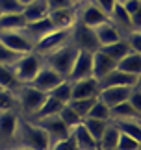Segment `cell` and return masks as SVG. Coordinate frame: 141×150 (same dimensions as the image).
Wrapping results in <instances>:
<instances>
[{
  "mask_svg": "<svg viewBox=\"0 0 141 150\" xmlns=\"http://www.w3.org/2000/svg\"><path fill=\"white\" fill-rule=\"evenodd\" d=\"M11 146H22L30 150H48L50 141H48V135L45 134V130L37 122L19 115L15 134H13V139H11Z\"/></svg>",
  "mask_w": 141,
  "mask_h": 150,
  "instance_id": "obj_1",
  "label": "cell"
},
{
  "mask_svg": "<svg viewBox=\"0 0 141 150\" xmlns=\"http://www.w3.org/2000/svg\"><path fill=\"white\" fill-rule=\"evenodd\" d=\"M13 98H15V109L21 117H32L35 109L41 106V102L45 100L46 93L37 87H33L32 83H17L13 89Z\"/></svg>",
  "mask_w": 141,
  "mask_h": 150,
  "instance_id": "obj_2",
  "label": "cell"
},
{
  "mask_svg": "<svg viewBox=\"0 0 141 150\" xmlns=\"http://www.w3.org/2000/svg\"><path fill=\"white\" fill-rule=\"evenodd\" d=\"M76 52H78V48H76L70 41H65L61 47H58V48L43 54V63L52 67L54 71H58L63 78H65L70 65H73V61H74Z\"/></svg>",
  "mask_w": 141,
  "mask_h": 150,
  "instance_id": "obj_3",
  "label": "cell"
},
{
  "mask_svg": "<svg viewBox=\"0 0 141 150\" xmlns=\"http://www.w3.org/2000/svg\"><path fill=\"white\" fill-rule=\"evenodd\" d=\"M41 67H43V56L37 54V52H33V50L28 52V54H22L19 59L11 65L19 83H30Z\"/></svg>",
  "mask_w": 141,
  "mask_h": 150,
  "instance_id": "obj_4",
  "label": "cell"
},
{
  "mask_svg": "<svg viewBox=\"0 0 141 150\" xmlns=\"http://www.w3.org/2000/svg\"><path fill=\"white\" fill-rule=\"evenodd\" d=\"M69 41L73 43L78 50H85V52L98 50V43H97V37H95L93 28L82 24L80 21H76L74 24L69 28Z\"/></svg>",
  "mask_w": 141,
  "mask_h": 150,
  "instance_id": "obj_5",
  "label": "cell"
},
{
  "mask_svg": "<svg viewBox=\"0 0 141 150\" xmlns=\"http://www.w3.org/2000/svg\"><path fill=\"white\" fill-rule=\"evenodd\" d=\"M0 43L11 48L17 54H28L33 50V39L22 30H6L0 32Z\"/></svg>",
  "mask_w": 141,
  "mask_h": 150,
  "instance_id": "obj_6",
  "label": "cell"
},
{
  "mask_svg": "<svg viewBox=\"0 0 141 150\" xmlns=\"http://www.w3.org/2000/svg\"><path fill=\"white\" fill-rule=\"evenodd\" d=\"M87 76H93V52L78 50L65 78L70 80V82H74V80L87 78Z\"/></svg>",
  "mask_w": 141,
  "mask_h": 150,
  "instance_id": "obj_7",
  "label": "cell"
},
{
  "mask_svg": "<svg viewBox=\"0 0 141 150\" xmlns=\"http://www.w3.org/2000/svg\"><path fill=\"white\" fill-rule=\"evenodd\" d=\"M33 122H37L41 128L45 130V134L48 135L50 145H52V143L61 141V139H65V137H69V132L70 130L67 128V124L63 122L58 115H50V117H43V119H35Z\"/></svg>",
  "mask_w": 141,
  "mask_h": 150,
  "instance_id": "obj_8",
  "label": "cell"
},
{
  "mask_svg": "<svg viewBox=\"0 0 141 150\" xmlns=\"http://www.w3.org/2000/svg\"><path fill=\"white\" fill-rule=\"evenodd\" d=\"M108 19V15L93 2V0H85L84 4L76 6V21H80L82 24L95 28L97 24H100Z\"/></svg>",
  "mask_w": 141,
  "mask_h": 150,
  "instance_id": "obj_9",
  "label": "cell"
},
{
  "mask_svg": "<svg viewBox=\"0 0 141 150\" xmlns=\"http://www.w3.org/2000/svg\"><path fill=\"white\" fill-rule=\"evenodd\" d=\"M65 41H69V30H52L48 33H45L43 37H39L33 43V52L37 54H46V52L54 50L58 47H61Z\"/></svg>",
  "mask_w": 141,
  "mask_h": 150,
  "instance_id": "obj_10",
  "label": "cell"
},
{
  "mask_svg": "<svg viewBox=\"0 0 141 150\" xmlns=\"http://www.w3.org/2000/svg\"><path fill=\"white\" fill-rule=\"evenodd\" d=\"M17 120H19L17 109H4V111H0V143H2L4 150L11 146Z\"/></svg>",
  "mask_w": 141,
  "mask_h": 150,
  "instance_id": "obj_11",
  "label": "cell"
},
{
  "mask_svg": "<svg viewBox=\"0 0 141 150\" xmlns=\"http://www.w3.org/2000/svg\"><path fill=\"white\" fill-rule=\"evenodd\" d=\"M61 80H63V76H61L60 72L54 71L52 67H48V65H45V63H43V67L37 71V74L33 76V80H32L30 83L33 85V87L45 91V93H48L52 87H56V85L61 82Z\"/></svg>",
  "mask_w": 141,
  "mask_h": 150,
  "instance_id": "obj_12",
  "label": "cell"
},
{
  "mask_svg": "<svg viewBox=\"0 0 141 150\" xmlns=\"http://www.w3.org/2000/svg\"><path fill=\"white\" fill-rule=\"evenodd\" d=\"M139 82V76H134V74H128V72H122L119 69H113L106 74L104 78L98 80L100 83V89L102 87H130V85L137 83Z\"/></svg>",
  "mask_w": 141,
  "mask_h": 150,
  "instance_id": "obj_13",
  "label": "cell"
},
{
  "mask_svg": "<svg viewBox=\"0 0 141 150\" xmlns=\"http://www.w3.org/2000/svg\"><path fill=\"white\" fill-rule=\"evenodd\" d=\"M93 32H95L98 48H100V47H106V45H111V43L119 41V39H122V33L119 32V28H117L110 19H106L104 22L97 24L95 28H93Z\"/></svg>",
  "mask_w": 141,
  "mask_h": 150,
  "instance_id": "obj_14",
  "label": "cell"
},
{
  "mask_svg": "<svg viewBox=\"0 0 141 150\" xmlns=\"http://www.w3.org/2000/svg\"><path fill=\"white\" fill-rule=\"evenodd\" d=\"M48 19L52 22V26L56 30H69L70 26L76 22V8H58L48 11Z\"/></svg>",
  "mask_w": 141,
  "mask_h": 150,
  "instance_id": "obj_15",
  "label": "cell"
},
{
  "mask_svg": "<svg viewBox=\"0 0 141 150\" xmlns=\"http://www.w3.org/2000/svg\"><path fill=\"white\" fill-rule=\"evenodd\" d=\"M100 91V83L95 76L80 78L73 82V98H91L97 96Z\"/></svg>",
  "mask_w": 141,
  "mask_h": 150,
  "instance_id": "obj_16",
  "label": "cell"
},
{
  "mask_svg": "<svg viewBox=\"0 0 141 150\" xmlns=\"http://www.w3.org/2000/svg\"><path fill=\"white\" fill-rule=\"evenodd\" d=\"M115 67H117V61L111 59L110 56H106L100 48L93 52V76H95L97 80L104 78L106 74H108L110 71H113Z\"/></svg>",
  "mask_w": 141,
  "mask_h": 150,
  "instance_id": "obj_17",
  "label": "cell"
},
{
  "mask_svg": "<svg viewBox=\"0 0 141 150\" xmlns=\"http://www.w3.org/2000/svg\"><path fill=\"white\" fill-rule=\"evenodd\" d=\"M69 135H70V139L74 141V145L78 150H95L97 148V141L93 139V135L85 130V126L82 122L76 124L74 128H70Z\"/></svg>",
  "mask_w": 141,
  "mask_h": 150,
  "instance_id": "obj_18",
  "label": "cell"
},
{
  "mask_svg": "<svg viewBox=\"0 0 141 150\" xmlns=\"http://www.w3.org/2000/svg\"><path fill=\"white\" fill-rule=\"evenodd\" d=\"M130 87H102L98 91L97 98L100 102H104L108 108H111V106H115V104H119V102H125L128 98Z\"/></svg>",
  "mask_w": 141,
  "mask_h": 150,
  "instance_id": "obj_19",
  "label": "cell"
},
{
  "mask_svg": "<svg viewBox=\"0 0 141 150\" xmlns=\"http://www.w3.org/2000/svg\"><path fill=\"white\" fill-rule=\"evenodd\" d=\"M48 4H46V0H33V2L26 4L24 8H22V17H24L26 22H33V21H39V19H45V17H48Z\"/></svg>",
  "mask_w": 141,
  "mask_h": 150,
  "instance_id": "obj_20",
  "label": "cell"
},
{
  "mask_svg": "<svg viewBox=\"0 0 141 150\" xmlns=\"http://www.w3.org/2000/svg\"><path fill=\"white\" fill-rule=\"evenodd\" d=\"M108 19L119 28V32L122 33V35L128 33L130 30H134L132 28V17L126 13V9L122 8V4H115L113 6V9H111V13L108 15Z\"/></svg>",
  "mask_w": 141,
  "mask_h": 150,
  "instance_id": "obj_21",
  "label": "cell"
},
{
  "mask_svg": "<svg viewBox=\"0 0 141 150\" xmlns=\"http://www.w3.org/2000/svg\"><path fill=\"white\" fill-rule=\"evenodd\" d=\"M22 30H24V32L28 33V35H30V37L33 39V43H35L39 37H43L45 33H48V32H52V30H56V28L52 26V22H50L48 17H45V19L33 21V22H26Z\"/></svg>",
  "mask_w": 141,
  "mask_h": 150,
  "instance_id": "obj_22",
  "label": "cell"
},
{
  "mask_svg": "<svg viewBox=\"0 0 141 150\" xmlns=\"http://www.w3.org/2000/svg\"><path fill=\"white\" fill-rule=\"evenodd\" d=\"M61 106H63V102L56 100L54 96H50V95H46V96H45V100L41 102V106L35 109V113L32 115V117H28V119L35 120V119L50 117V115H58V113H60V109H61Z\"/></svg>",
  "mask_w": 141,
  "mask_h": 150,
  "instance_id": "obj_23",
  "label": "cell"
},
{
  "mask_svg": "<svg viewBox=\"0 0 141 150\" xmlns=\"http://www.w3.org/2000/svg\"><path fill=\"white\" fill-rule=\"evenodd\" d=\"M117 69L122 71V72L139 76L141 74V54L139 52H128L125 57H121V59L117 61Z\"/></svg>",
  "mask_w": 141,
  "mask_h": 150,
  "instance_id": "obj_24",
  "label": "cell"
},
{
  "mask_svg": "<svg viewBox=\"0 0 141 150\" xmlns=\"http://www.w3.org/2000/svg\"><path fill=\"white\" fill-rule=\"evenodd\" d=\"M117 141H119V130H117V126L111 122H108V126L104 128L100 139H98L97 146L102 148V150H117Z\"/></svg>",
  "mask_w": 141,
  "mask_h": 150,
  "instance_id": "obj_25",
  "label": "cell"
},
{
  "mask_svg": "<svg viewBox=\"0 0 141 150\" xmlns=\"http://www.w3.org/2000/svg\"><path fill=\"white\" fill-rule=\"evenodd\" d=\"M141 113L136 111L130 104H128V100L125 102H119L115 104V106L110 108V120H122V119H139Z\"/></svg>",
  "mask_w": 141,
  "mask_h": 150,
  "instance_id": "obj_26",
  "label": "cell"
},
{
  "mask_svg": "<svg viewBox=\"0 0 141 150\" xmlns=\"http://www.w3.org/2000/svg\"><path fill=\"white\" fill-rule=\"evenodd\" d=\"M117 130L121 132V134H126L130 137H136V139L141 141V122L139 119H122V120H111Z\"/></svg>",
  "mask_w": 141,
  "mask_h": 150,
  "instance_id": "obj_27",
  "label": "cell"
},
{
  "mask_svg": "<svg viewBox=\"0 0 141 150\" xmlns=\"http://www.w3.org/2000/svg\"><path fill=\"white\" fill-rule=\"evenodd\" d=\"M46 95H50V96H54L56 100H60L63 104H67L70 98H73V82L67 78H63L60 83L56 85V87H52Z\"/></svg>",
  "mask_w": 141,
  "mask_h": 150,
  "instance_id": "obj_28",
  "label": "cell"
},
{
  "mask_svg": "<svg viewBox=\"0 0 141 150\" xmlns=\"http://www.w3.org/2000/svg\"><path fill=\"white\" fill-rule=\"evenodd\" d=\"M100 50L104 52L106 56H110L111 59H115V61H119L121 57H125L128 52H132L130 47H128V43L125 41V37L119 39V41H115V43H111V45H106V47H100Z\"/></svg>",
  "mask_w": 141,
  "mask_h": 150,
  "instance_id": "obj_29",
  "label": "cell"
},
{
  "mask_svg": "<svg viewBox=\"0 0 141 150\" xmlns=\"http://www.w3.org/2000/svg\"><path fill=\"white\" fill-rule=\"evenodd\" d=\"M26 21L22 13H4L0 15V32H6V30H21L24 28Z\"/></svg>",
  "mask_w": 141,
  "mask_h": 150,
  "instance_id": "obj_30",
  "label": "cell"
},
{
  "mask_svg": "<svg viewBox=\"0 0 141 150\" xmlns=\"http://www.w3.org/2000/svg\"><path fill=\"white\" fill-rule=\"evenodd\" d=\"M108 122H110V120L93 119V117H84V119H82V124L85 126V130L93 135V139H95L97 143H98V139H100V135H102L104 128L108 126Z\"/></svg>",
  "mask_w": 141,
  "mask_h": 150,
  "instance_id": "obj_31",
  "label": "cell"
},
{
  "mask_svg": "<svg viewBox=\"0 0 141 150\" xmlns=\"http://www.w3.org/2000/svg\"><path fill=\"white\" fill-rule=\"evenodd\" d=\"M58 117H60L63 122L67 124V128H69V130H70V128H74L76 124H80V122H82V117L74 111L73 108L69 106V104H63V106H61L60 113H58Z\"/></svg>",
  "mask_w": 141,
  "mask_h": 150,
  "instance_id": "obj_32",
  "label": "cell"
},
{
  "mask_svg": "<svg viewBox=\"0 0 141 150\" xmlns=\"http://www.w3.org/2000/svg\"><path fill=\"white\" fill-rule=\"evenodd\" d=\"M17 83L19 82H17V78H15L13 69H11L9 65H0V87L11 91Z\"/></svg>",
  "mask_w": 141,
  "mask_h": 150,
  "instance_id": "obj_33",
  "label": "cell"
},
{
  "mask_svg": "<svg viewBox=\"0 0 141 150\" xmlns=\"http://www.w3.org/2000/svg\"><path fill=\"white\" fill-rule=\"evenodd\" d=\"M95 100H97V96H91V98H70L67 104L80 115L82 119H84L85 115H87V111L91 109V106H93V102H95Z\"/></svg>",
  "mask_w": 141,
  "mask_h": 150,
  "instance_id": "obj_34",
  "label": "cell"
},
{
  "mask_svg": "<svg viewBox=\"0 0 141 150\" xmlns=\"http://www.w3.org/2000/svg\"><path fill=\"white\" fill-rule=\"evenodd\" d=\"M85 117H93V119H102V120H110V108L106 106L104 102H100V100H95L93 102V106H91V109L87 111V115Z\"/></svg>",
  "mask_w": 141,
  "mask_h": 150,
  "instance_id": "obj_35",
  "label": "cell"
},
{
  "mask_svg": "<svg viewBox=\"0 0 141 150\" xmlns=\"http://www.w3.org/2000/svg\"><path fill=\"white\" fill-rule=\"evenodd\" d=\"M117 150H141V141L136 137H130L119 132V141H117Z\"/></svg>",
  "mask_w": 141,
  "mask_h": 150,
  "instance_id": "obj_36",
  "label": "cell"
},
{
  "mask_svg": "<svg viewBox=\"0 0 141 150\" xmlns=\"http://www.w3.org/2000/svg\"><path fill=\"white\" fill-rule=\"evenodd\" d=\"M122 37H125V41L128 43L132 52H139L141 54V30H130Z\"/></svg>",
  "mask_w": 141,
  "mask_h": 150,
  "instance_id": "obj_37",
  "label": "cell"
},
{
  "mask_svg": "<svg viewBox=\"0 0 141 150\" xmlns=\"http://www.w3.org/2000/svg\"><path fill=\"white\" fill-rule=\"evenodd\" d=\"M21 56H22V54H17V52H13L11 48L4 47V45L0 43V65H9V67H11Z\"/></svg>",
  "mask_w": 141,
  "mask_h": 150,
  "instance_id": "obj_38",
  "label": "cell"
},
{
  "mask_svg": "<svg viewBox=\"0 0 141 150\" xmlns=\"http://www.w3.org/2000/svg\"><path fill=\"white\" fill-rule=\"evenodd\" d=\"M128 104L136 109V111L141 113V87H139V82L137 83H134L132 87H130V93H128Z\"/></svg>",
  "mask_w": 141,
  "mask_h": 150,
  "instance_id": "obj_39",
  "label": "cell"
},
{
  "mask_svg": "<svg viewBox=\"0 0 141 150\" xmlns=\"http://www.w3.org/2000/svg\"><path fill=\"white\" fill-rule=\"evenodd\" d=\"M22 6L19 0H0V15L4 13H21Z\"/></svg>",
  "mask_w": 141,
  "mask_h": 150,
  "instance_id": "obj_40",
  "label": "cell"
},
{
  "mask_svg": "<svg viewBox=\"0 0 141 150\" xmlns=\"http://www.w3.org/2000/svg\"><path fill=\"white\" fill-rule=\"evenodd\" d=\"M4 109H15L13 93L8 89H0V111H4Z\"/></svg>",
  "mask_w": 141,
  "mask_h": 150,
  "instance_id": "obj_41",
  "label": "cell"
},
{
  "mask_svg": "<svg viewBox=\"0 0 141 150\" xmlns=\"http://www.w3.org/2000/svg\"><path fill=\"white\" fill-rule=\"evenodd\" d=\"M48 150H78V148H76L74 141L70 139V135H69V137H65V139H61L58 143H52Z\"/></svg>",
  "mask_w": 141,
  "mask_h": 150,
  "instance_id": "obj_42",
  "label": "cell"
},
{
  "mask_svg": "<svg viewBox=\"0 0 141 150\" xmlns=\"http://www.w3.org/2000/svg\"><path fill=\"white\" fill-rule=\"evenodd\" d=\"M122 8L126 9L128 15L139 13L141 11V0H126V2H122Z\"/></svg>",
  "mask_w": 141,
  "mask_h": 150,
  "instance_id": "obj_43",
  "label": "cell"
},
{
  "mask_svg": "<svg viewBox=\"0 0 141 150\" xmlns=\"http://www.w3.org/2000/svg\"><path fill=\"white\" fill-rule=\"evenodd\" d=\"M93 2H95L98 8H100L104 13H106V15H110V13H111V9H113V6L117 4L115 0H93Z\"/></svg>",
  "mask_w": 141,
  "mask_h": 150,
  "instance_id": "obj_44",
  "label": "cell"
},
{
  "mask_svg": "<svg viewBox=\"0 0 141 150\" xmlns=\"http://www.w3.org/2000/svg\"><path fill=\"white\" fill-rule=\"evenodd\" d=\"M48 9H58V8H70V0H46Z\"/></svg>",
  "mask_w": 141,
  "mask_h": 150,
  "instance_id": "obj_45",
  "label": "cell"
},
{
  "mask_svg": "<svg viewBox=\"0 0 141 150\" xmlns=\"http://www.w3.org/2000/svg\"><path fill=\"white\" fill-rule=\"evenodd\" d=\"M84 2H85V0H70V4H73L74 8H76V6H80V4H84Z\"/></svg>",
  "mask_w": 141,
  "mask_h": 150,
  "instance_id": "obj_46",
  "label": "cell"
},
{
  "mask_svg": "<svg viewBox=\"0 0 141 150\" xmlns=\"http://www.w3.org/2000/svg\"><path fill=\"white\" fill-rule=\"evenodd\" d=\"M30 2H33V0H19V4L22 6V8H24V6H26V4H30Z\"/></svg>",
  "mask_w": 141,
  "mask_h": 150,
  "instance_id": "obj_47",
  "label": "cell"
},
{
  "mask_svg": "<svg viewBox=\"0 0 141 150\" xmlns=\"http://www.w3.org/2000/svg\"><path fill=\"white\" fill-rule=\"evenodd\" d=\"M115 2H117V4H122V2H126V0H115Z\"/></svg>",
  "mask_w": 141,
  "mask_h": 150,
  "instance_id": "obj_48",
  "label": "cell"
},
{
  "mask_svg": "<svg viewBox=\"0 0 141 150\" xmlns=\"http://www.w3.org/2000/svg\"><path fill=\"white\" fill-rule=\"evenodd\" d=\"M0 150H4V146H2V143H0Z\"/></svg>",
  "mask_w": 141,
  "mask_h": 150,
  "instance_id": "obj_49",
  "label": "cell"
},
{
  "mask_svg": "<svg viewBox=\"0 0 141 150\" xmlns=\"http://www.w3.org/2000/svg\"><path fill=\"white\" fill-rule=\"evenodd\" d=\"M97 150H102V148H98V146H97Z\"/></svg>",
  "mask_w": 141,
  "mask_h": 150,
  "instance_id": "obj_50",
  "label": "cell"
},
{
  "mask_svg": "<svg viewBox=\"0 0 141 150\" xmlns=\"http://www.w3.org/2000/svg\"><path fill=\"white\" fill-rule=\"evenodd\" d=\"M0 89H2V87H0Z\"/></svg>",
  "mask_w": 141,
  "mask_h": 150,
  "instance_id": "obj_51",
  "label": "cell"
},
{
  "mask_svg": "<svg viewBox=\"0 0 141 150\" xmlns=\"http://www.w3.org/2000/svg\"><path fill=\"white\" fill-rule=\"evenodd\" d=\"M95 150H97V148H95Z\"/></svg>",
  "mask_w": 141,
  "mask_h": 150,
  "instance_id": "obj_52",
  "label": "cell"
}]
</instances>
